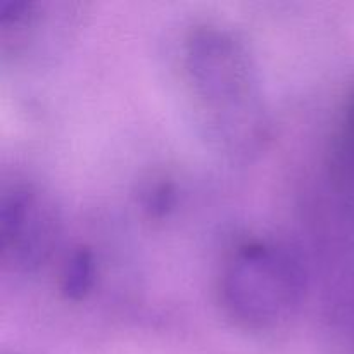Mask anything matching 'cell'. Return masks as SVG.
Wrapping results in <instances>:
<instances>
[{"instance_id": "cell-6", "label": "cell", "mask_w": 354, "mask_h": 354, "mask_svg": "<svg viewBox=\"0 0 354 354\" xmlns=\"http://www.w3.org/2000/svg\"><path fill=\"white\" fill-rule=\"evenodd\" d=\"M173 199H175V194H173L171 185L159 183L154 189L149 190L147 196H145V209L152 216H162L173 206Z\"/></svg>"}, {"instance_id": "cell-2", "label": "cell", "mask_w": 354, "mask_h": 354, "mask_svg": "<svg viewBox=\"0 0 354 354\" xmlns=\"http://www.w3.org/2000/svg\"><path fill=\"white\" fill-rule=\"evenodd\" d=\"M304 270L287 248L270 241L241 242L225 259L218 294L228 318L248 330L286 325L304 296Z\"/></svg>"}, {"instance_id": "cell-1", "label": "cell", "mask_w": 354, "mask_h": 354, "mask_svg": "<svg viewBox=\"0 0 354 354\" xmlns=\"http://www.w3.org/2000/svg\"><path fill=\"white\" fill-rule=\"evenodd\" d=\"M183 69L214 144L235 158L259 152L270 124L258 71L244 41L218 24L196 26L183 44Z\"/></svg>"}, {"instance_id": "cell-3", "label": "cell", "mask_w": 354, "mask_h": 354, "mask_svg": "<svg viewBox=\"0 0 354 354\" xmlns=\"http://www.w3.org/2000/svg\"><path fill=\"white\" fill-rule=\"evenodd\" d=\"M54 204L31 183L14 182L0 196V258L14 272L31 273L47 263L57 245Z\"/></svg>"}, {"instance_id": "cell-5", "label": "cell", "mask_w": 354, "mask_h": 354, "mask_svg": "<svg viewBox=\"0 0 354 354\" xmlns=\"http://www.w3.org/2000/svg\"><path fill=\"white\" fill-rule=\"evenodd\" d=\"M97 279L95 256L88 248L71 252L62 266L61 294L68 301H82L92 292Z\"/></svg>"}, {"instance_id": "cell-4", "label": "cell", "mask_w": 354, "mask_h": 354, "mask_svg": "<svg viewBox=\"0 0 354 354\" xmlns=\"http://www.w3.org/2000/svg\"><path fill=\"white\" fill-rule=\"evenodd\" d=\"M328 168L335 185L344 192L354 194V90L342 104L332 135Z\"/></svg>"}]
</instances>
